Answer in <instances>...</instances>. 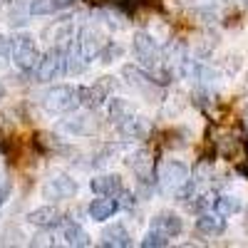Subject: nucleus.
<instances>
[{
  "mask_svg": "<svg viewBox=\"0 0 248 248\" xmlns=\"http://www.w3.org/2000/svg\"><path fill=\"white\" fill-rule=\"evenodd\" d=\"M191 179L189 174V167L179 159H167L159 167V174H156V186L161 194L167 196H179V191L184 189V184Z\"/></svg>",
  "mask_w": 248,
  "mask_h": 248,
  "instance_id": "f257e3e1",
  "label": "nucleus"
},
{
  "mask_svg": "<svg viewBox=\"0 0 248 248\" xmlns=\"http://www.w3.org/2000/svg\"><path fill=\"white\" fill-rule=\"evenodd\" d=\"M62 75H67V50L60 47H50L47 52H43L37 65L32 67L35 82H52L60 79Z\"/></svg>",
  "mask_w": 248,
  "mask_h": 248,
  "instance_id": "f03ea898",
  "label": "nucleus"
},
{
  "mask_svg": "<svg viewBox=\"0 0 248 248\" xmlns=\"http://www.w3.org/2000/svg\"><path fill=\"white\" fill-rule=\"evenodd\" d=\"M10 60L15 62L17 70L32 72V67L37 65V60H40L37 40L30 32H17L15 37H10Z\"/></svg>",
  "mask_w": 248,
  "mask_h": 248,
  "instance_id": "7ed1b4c3",
  "label": "nucleus"
},
{
  "mask_svg": "<svg viewBox=\"0 0 248 248\" xmlns=\"http://www.w3.org/2000/svg\"><path fill=\"white\" fill-rule=\"evenodd\" d=\"M43 107L52 114H67L79 107V87L75 85H57L50 87L43 97Z\"/></svg>",
  "mask_w": 248,
  "mask_h": 248,
  "instance_id": "20e7f679",
  "label": "nucleus"
},
{
  "mask_svg": "<svg viewBox=\"0 0 248 248\" xmlns=\"http://www.w3.org/2000/svg\"><path fill=\"white\" fill-rule=\"evenodd\" d=\"M77 194V181L67 174H57L43 184V196L50 201H62V199H72Z\"/></svg>",
  "mask_w": 248,
  "mask_h": 248,
  "instance_id": "39448f33",
  "label": "nucleus"
},
{
  "mask_svg": "<svg viewBox=\"0 0 248 248\" xmlns=\"http://www.w3.org/2000/svg\"><path fill=\"white\" fill-rule=\"evenodd\" d=\"M124 77H127V82L134 87V90H139L141 94H147V97H152V99H156V82L149 77V72L147 70H137V67H132V65H124Z\"/></svg>",
  "mask_w": 248,
  "mask_h": 248,
  "instance_id": "423d86ee",
  "label": "nucleus"
},
{
  "mask_svg": "<svg viewBox=\"0 0 248 248\" xmlns=\"http://www.w3.org/2000/svg\"><path fill=\"white\" fill-rule=\"evenodd\" d=\"M57 229H60V238L62 243L67 246H90V233L82 229L79 223H75L72 218H60L57 221Z\"/></svg>",
  "mask_w": 248,
  "mask_h": 248,
  "instance_id": "0eeeda50",
  "label": "nucleus"
},
{
  "mask_svg": "<svg viewBox=\"0 0 248 248\" xmlns=\"http://www.w3.org/2000/svg\"><path fill=\"white\" fill-rule=\"evenodd\" d=\"M109 97V82H94V85L79 87V105L90 109H99Z\"/></svg>",
  "mask_w": 248,
  "mask_h": 248,
  "instance_id": "6e6552de",
  "label": "nucleus"
},
{
  "mask_svg": "<svg viewBox=\"0 0 248 248\" xmlns=\"http://www.w3.org/2000/svg\"><path fill=\"white\" fill-rule=\"evenodd\" d=\"M47 40L50 47H60V50H70L72 40H75V28H72V17L60 20L57 25H52L47 30Z\"/></svg>",
  "mask_w": 248,
  "mask_h": 248,
  "instance_id": "1a4fd4ad",
  "label": "nucleus"
},
{
  "mask_svg": "<svg viewBox=\"0 0 248 248\" xmlns=\"http://www.w3.org/2000/svg\"><path fill=\"white\" fill-rule=\"evenodd\" d=\"M152 229H156V231H161L164 236L174 238V236H179V233L184 231V221H181L179 214L161 211V214H156V216L152 218Z\"/></svg>",
  "mask_w": 248,
  "mask_h": 248,
  "instance_id": "9d476101",
  "label": "nucleus"
},
{
  "mask_svg": "<svg viewBox=\"0 0 248 248\" xmlns=\"http://www.w3.org/2000/svg\"><path fill=\"white\" fill-rule=\"evenodd\" d=\"M90 186H92V191H94L97 196H112V199L124 189L119 174H102V176H94Z\"/></svg>",
  "mask_w": 248,
  "mask_h": 248,
  "instance_id": "9b49d317",
  "label": "nucleus"
},
{
  "mask_svg": "<svg viewBox=\"0 0 248 248\" xmlns=\"http://www.w3.org/2000/svg\"><path fill=\"white\" fill-rule=\"evenodd\" d=\"M99 243L107 246V248H127V246H132V238H129V231L124 229L122 223H112L102 231Z\"/></svg>",
  "mask_w": 248,
  "mask_h": 248,
  "instance_id": "f8f14e48",
  "label": "nucleus"
},
{
  "mask_svg": "<svg viewBox=\"0 0 248 248\" xmlns=\"http://www.w3.org/2000/svg\"><path fill=\"white\" fill-rule=\"evenodd\" d=\"M117 127H119V132H122L124 137H129V139H141V137H147V132H149V122L144 119V117H139L137 112H132L124 122H119Z\"/></svg>",
  "mask_w": 248,
  "mask_h": 248,
  "instance_id": "ddd939ff",
  "label": "nucleus"
},
{
  "mask_svg": "<svg viewBox=\"0 0 248 248\" xmlns=\"http://www.w3.org/2000/svg\"><path fill=\"white\" fill-rule=\"evenodd\" d=\"M196 231L201 236H221L226 231V218L221 214H201L196 218Z\"/></svg>",
  "mask_w": 248,
  "mask_h": 248,
  "instance_id": "4468645a",
  "label": "nucleus"
},
{
  "mask_svg": "<svg viewBox=\"0 0 248 248\" xmlns=\"http://www.w3.org/2000/svg\"><path fill=\"white\" fill-rule=\"evenodd\" d=\"M60 218L62 216H60V211L55 209V206H40V209L28 214V223L37 226V229H52V226H57Z\"/></svg>",
  "mask_w": 248,
  "mask_h": 248,
  "instance_id": "2eb2a0df",
  "label": "nucleus"
},
{
  "mask_svg": "<svg viewBox=\"0 0 248 248\" xmlns=\"http://www.w3.org/2000/svg\"><path fill=\"white\" fill-rule=\"evenodd\" d=\"M117 211H119V203H117L112 196H99V199H94V201L90 203V216H92V221H107V218H112Z\"/></svg>",
  "mask_w": 248,
  "mask_h": 248,
  "instance_id": "dca6fc26",
  "label": "nucleus"
},
{
  "mask_svg": "<svg viewBox=\"0 0 248 248\" xmlns=\"http://www.w3.org/2000/svg\"><path fill=\"white\" fill-rule=\"evenodd\" d=\"M97 119L92 117V114H85V117H72V119H67L65 122V129L70 132V134H82V137H90V134H94L97 132Z\"/></svg>",
  "mask_w": 248,
  "mask_h": 248,
  "instance_id": "f3484780",
  "label": "nucleus"
},
{
  "mask_svg": "<svg viewBox=\"0 0 248 248\" xmlns=\"http://www.w3.org/2000/svg\"><path fill=\"white\" fill-rule=\"evenodd\" d=\"M105 109H107V119H109V122H114V124L124 122V119H127V117L134 112L129 102L117 99V97H107V102H105Z\"/></svg>",
  "mask_w": 248,
  "mask_h": 248,
  "instance_id": "a211bd4d",
  "label": "nucleus"
},
{
  "mask_svg": "<svg viewBox=\"0 0 248 248\" xmlns=\"http://www.w3.org/2000/svg\"><path fill=\"white\" fill-rule=\"evenodd\" d=\"M75 3V0H32L30 3V15H52L60 13Z\"/></svg>",
  "mask_w": 248,
  "mask_h": 248,
  "instance_id": "6ab92c4d",
  "label": "nucleus"
},
{
  "mask_svg": "<svg viewBox=\"0 0 248 248\" xmlns=\"http://www.w3.org/2000/svg\"><path fill=\"white\" fill-rule=\"evenodd\" d=\"M214 209H216V214H221L223 218H229V216H233V214L241 211V201H238L236 196L223 194V196L214 199Z\"/></svg>",
  "mask_w": 248,
  "mask_h": 248,
  "instance_id": "aec40b11",
  "label": "nucleus"
},
{
  "mask_svg": "<svg viewBox=\"0 0 248 248\" xmlns=\"http://www.w3.org/2000/svg\"><path fill=\"white\" fill-rule=\"evenodd\" d=\"M124 55V50H122V45H117V43H109L107 40V45L102 47V52H99V62H105V65H109V62H117L119 57Z\"/></svg>",
  "mask_w": 248,
  "mask_h": 248,
  "instance_id": "412c9836",
  "label": "nucleus"
},
{
  "mask_svg": "<svg viewBox=\"0 0 248 248\" xmlns=\"http://www.w3.org/2000/svg\"><path fill=\"white\" fill-rule=\"evenodd\" d=\"M141 246H144V248H161V246H169V236H164L161 231L152 229L147 236L141 238Z\"/></svg>",
  "mask_w": 248,
  "mask_h": 248,
  "instance_id": "4be33fe9",
  "label": "nucleus"
},
{
  "mask_svg": "<svg viewBox=\"0 0 248 248\" xmlns=\"http://www.w3.org/2000/svg\"><path fill=\"white\" fill-rule=\"evenodd\" d=\"M10 60V37L0 35V67H5Z\"/></svg>",
  "mask_w": 248,
  "mask_h": 248,
  "instance_id": "5701e85b",
  "label": "nucleus"
},
{
  "mask_svg": "<svg viewBox=\"0 0 248 248\" xmlns=\"http://www.w3.org/2000/svg\"><path fill=\"white\" fill-rule=\"evenodd\" d=\"M8 194H10V184H8V176H5L3 171H0V206L5 203Z\"/></svg>",
  "mask_w": 248,
  "mask_h": 248,
  "instance_id": "b1692460",
  "label": "nucleus"
},
{
  "mask_svg": "<svg viewBox=\"0 0 248 248\" xmlns=\"http://www.w3.org/2000/svg\"><path fill=\"white\" fill-rule=\"evenodd\" d=\"M3 99H5V87L0 85V102H3Z\"/></svg>",
  "mask_w": 248,
  "mask_h": 248,
  "instance_id": "393cba45",
  "label": "nucleus"
},
{
  "mask_svg": "<svg viewBox=\"0 0 248 248\" xmlns=\"http://www.w3.org/2000/svg\"><path fill=\"white\" fill-rule=\"evenodd\" d=\"M241 174H246V176H248V164H243V167H241Z\"/></svg>",
  "mask_w": 248,
  "mask_h": 248,
  "instance_id": "a878e982",
  "label": "nucleus"
},
{
  "mask_svg": "<svg viewBox=\"0 0 248 248\" xmlns=\"http://www.w3.org/2000/svg\"><path fill=\"white\" fill-rule=\"evenodd\" d=\"M246 82H248V72H246Z\"/></svg>",
  "mask_w": 248,
  "mask_h": 248,
  "instance_id": "bb28decb",
  "label": "nucleus"
}]
</instances>
